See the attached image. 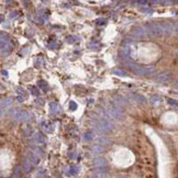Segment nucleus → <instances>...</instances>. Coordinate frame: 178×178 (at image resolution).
I'll list each match as a JSON object with an SVG mask.
<instances>
[{
  "mask_svg": "<svg viewBox=\"0 0 178 178\" xmlns=\"http://www.w3.org/2000/svg\"><path fill=\"white\" fill-rule=\"evenodd\" d=\"M129 98L132 100L133 102H138V103H145V102H146V99H145L142 95L130 94V95H129Z\"/></svg>",
  "mask_w": 178,
  "mask_h": 178,
  "instance_id": "11",
  "label": "nucleus"
},
{
  "mask_svg": "<svg viewBox=\"0 0 178 178\" xmlns=\"http://www.w3.org/2000/svg\"><path fill=\"white\" fill-rule=\"evenodd\" d=\"M131 70H132V72L138 76H144V67L140 66V65H138V66L134 67V68Z\"/></svg>",
  "mask_w": 178,
  "mask_h": 178,
  "instance_id": "18",
  "label": "nucleus"
},
{
  "mask_svg": "<svg viewBox=\"0 0 178 178\" xmlns=\"http://www.w3.org/2000/svg\"><path fill=\"white\" fill-rule=\"evenodd\" d=\"M31 92H32V94H33L34 96H39V95H40V90L35 87V86H33V87H31Z\"/></svg>",
  "mask_w": 178,
  "mask_h": 178,
  "instance_id": "32",
  "label": "nucleus"
},
{
  "mask_svg": "<svg viewBox=\"0 0 178 178\" xmlns=\"http://www.w3.org/2000/svg\"><path fill=\"white\" fill-rule=\"evenodd\" d=\"M42 127H43V129L46 131V132H52V129H51V128H53V127H50V125H47L45 122H43V123H42Z\"/></svg>",
  "mask_w": 178,
  "mask_h": 178,
  "instance_id": "33",
  "label": "nucleus"
},
{
  "mask_svg": "<svg viewBox=\"0 0 178 178\" xmlns=\"http://www.w3.org/2000/svg\"><path fill=\"white\" fill-rule=\"evenodd\" d=\"M31 168H32V164H31L28 160H24V163H23V172L24 173H29L31 170Z\"/></svg>",
  "mask_w": 178,
  "mask_h": 178,
  "instance_id": "22",
  "label": "nucleus"
},
{
  "mask_svg": "<svg viewBox=\"0 0 178 178\" xmlns=\"http://www.w3.org/2000/svg\"><path fill=\"white\" fill-rule=\"evenodd\" d=\"M88 178H107V169L97 168L88 175Z\"/></svg>",
  "mask_w": 178,
  "mask_h": 178,
  "instance_id": "5",
  "label": "nucleus"
},
{
  "mask_svg": "<svg viewBox=\"0 0 178 178\" xmlns=\"http://www.w3.org/2000/svg\"><path fill=\"white\" fill-rule=\"evenodd\" d=\"M48 46L51 48H55L56 47V43H55L54 41H50V42H48Z\"/></svg>",
  "mask_w": 178,
  "mask_h": 178,
  "instance_id": "40",
  "label": "nucleus"
},
{
  "mask_svg": "<svg viewBox=\"0 0 178 178\" xmlns=\"http://www.w3.org/2000/svg\"><path fill=\"white\" fill-rule=\"evenodd\" d=\"M163 30L164 35L165 34H173L177 31V24L175 22H158Z\"/></svg>",
  "mask_w": 178,
  "mask_h": 178,
  "instance_id": "4",
  "label": "nucleus"
},
{
  "mask_svg": "<svg viewBox=\"0 0 178 178\" xmlns=\"http://www.w3.org/2000/svg\"><path fill=\"white\" fill-rule=\"evenodd\" d=\"M94 128L100 134H108L113 130L115 125L111 122H109L107 119H99L94 123Z\"/></svg>",
  "mask_w": 178,
  "mask_h": 178,
  "instance_id": "2",
  "label": "nucleus"
},
{
  "mask_svg": "<svg viewBox=\"0 0 178 178\" xmlns=\"http://www.w3.org/2000/svg\"><path fill=\"white\" fill-rule=\"evenodd\" d=\"M27 160L30 162L32 165H37L39 164V157L36 156L34 153H28L27 154Z\"/></svg>",
  "mask_w": 178,
  "mask_h": 178,
  "instance_id": "14",
  "label": "nucleus"
},
{
  "mask_svg": "<svg viewBox=\"0 0 178 178\" xmlns=\"http://www.w3.org/2000/svg\"><path fill=\"white\" fill-rule=\"evenodd\" d=\"M91 151L94 152V153L99 154V153H102V152H105V147L100 146V145H94V146L91 147Z\"/></svg>",
  "mask_w": 178,
  "mask_h": 178,
  "instance_id": "23",
  "label": "nucleus"
},
{
  "mask_svg": "<svg viewBox=\"0 0 178 178\" xmlns=\"http://www.w3.org/2000/svg\"><path fill=\"white\" fill-rule=\"evenodd\" d=\"M34 141L36 143H39V144H44L45 143V136L43 135L42 133H35L34 134Z\"/></svg>",
  "mask_w": 178,
  "mask_h": 178,
  "instance_id": "16",
  "label": "nucleus"
},
{
  "mask_svg": "<svg viewBox=\"0 0 178 178\" xmlns=\"http://www.w3.org/2000/svg\"><path fill=\"white\" fill-rule=\"evenodd\" d=\"M12 101H13V98H7V99L2 100V101L0 102V107L5 109L6 107H9L12 103Z\"/></svg>",
  "mask_w": 178,
  "mask_h": 178,
  "instance_id": "20",
  "label": "nucleus"
},
{
  "mask_svg": "<svg viewBox=\"0 0 178 178\" xmlns=\"http://www.w3.org/2000/svg\"><path fill=\"white\" fill-rule=\"evenodd\" d=\"M84 140L85 141H91V140H94V134L91 132H88V133H85V135H84Z\"/></svg>",
  "mask_w": 178,
  "mask_h": 178,
  "instance_id": "29",
  "label": "nucleus"
},
{
  "mask_svg": "<svg viewBox=\"0 0 178 178\" xmlns=\"http://www.w3.org/2000/svg\"><path fill=\"white\" fill-rule=\"evenodd\" d=\"M2 20H3V17L2 15H0V22H2Z\"/></svg>",
  "mask_w": 178,
  "mask_h": 178,
  "instance_id": "43",
  "label": "nucleus"
},
{
  "mask_svg": "<svg viewBox=\"0 0 178 178\" xmlns=\"http://www.w3.org/2000/svg\"><path fill=\"white\" fill-rule=\"evenodd\" d=\"M89 47L91 48V50H95V51H98L100 48V43L97 42V41H94V42L90 43V45H89Z\"/></svg>",
  "mask_w": 178,
  "mask_h": 178,
  "instance_id": "26",
  "label": "nucleus"
},
{
  "mask_svg": "<svg viewBox=\"0 0 178 178\" xmlns=\"http://www.w3.org/2000/svg\"><path fill=\"white\" fill-rule=\"evenodd\" d=\"M155 73H156V68H155L154 66L144 67V76H146V77H151V76H154Z\"/></svg>",
  "mask_w": 178,
  "mask_h": 178,
  "instance_id": "15",
  "label": "nucleus"
},
{
  "mask_svg": "<svg viewBox=\"0 0 178 178\" xmlns=\"http://www.w3.org/2000/svg\"><path fill=\"white\" fill-rule=\"evenodd\" d=\"M131 33H132V35L135 36L136 39H145L147 36L143 27H134L131 30Z\"/></svg>",
  "mask_w": 178,
  "mask_h": 178,
  "instance_id": "6",
  "label": "nucleus"
},
{
  "mask_svg": "<svg viewBox=\"0 0 178 178\" xmlns=\"http://www.w3.org/2000/svg\"><path fill=\"white\" fill-rule=\"evenodd\" d=\"M113 102L115 103V105H118V106H127V105H129V101H128L124 97L122 96H119V95H115L113 96Z\"/></svg>",
  "mask_w": 178,
  "mask_h": 178,
  "instance_id": "10",
  "label": "nucleus"
},
{
  "mask_svg": "<svg viewBox=\"0 0 178 178\" xmlns=\"http://www.w3.org/2000/svg\"><path fill=\"white\" fill-rule=\"evenodd\" d=\"M95 22H96L97 25H105V24L107 23V19H105V18L97 19V20H96Z\"/></svg>",
  "mask_w": 178,
  "mask_h": 178,
  "instance_id": "30",
  "label": "nucleus"
},
{
  "mask_svg": "<svg viewBox=\"0 0 178 178\" xmlns=\"http://www.w3.org/2000/svg\"><path fill=\"white\" fill-rule=\"evenodd\" d=\"M17 91H18L19 95H20V96H19L20 98H22L23 100L25 99V98H27V96H28V95H27V91L23 90L22 88H18V89H17Z\"/></svg>",
  "mask_w": 178,
  "mask_h": 178,
  "instance_id": "28",
  "label": "nucleus"
},
{
  "mask_svg": "<svg viewBox=\"0 0 178 178\" xmlns=\"http://www.w3.org/2000/svg\"><path fill=\"white\" fill-rule=\"evenodd\" d=\"M22 175V168L20 166H17L15 168V172H13V176L12 178H20Z\"/></svg>",
  "mask_w": 178,
  "mask_h": 178,
  "instance_id": "21",
  "label": "nucleus"
},
{
  "mask_svg": "<svg viewBox=\"0 0 178 178\" xmlns=\"http://www.w3.org/2000/svg\"><path fill=\"white\" fill-rule=\"evenodd\" d=\"M1 90H3V87L1 86V85H0V91H1Z\"/></svg>",
  "mask_w": 178,
  "mask_h": 178,
  "instance_id": "44",
  "label": "nucleus"
},
{
  "mask_svg": "<svg viewBox=\"0 0 178 178\" xmlns=\"http://www.w3.org/2000/svg\"><path fill=\"white\" fill-rule=\"evenodd\" d=\"M70 110H76V109H77V105H76V102H74V101H70Z\"/></svg>",
  "mask_w": 178,
  "mask_h": 178,
  "instance_id": "37",
  "label": "nucleus"
},
{
  "mask_svg": "<svg viewBox=\"0 0 178 178\" xmlns=\"http://www.w3.org/2000/svg\"><path fill=\"white\" fill-rule=\"evenodd\" d=\"M50 110L52 111V113H56L58 111V106L55 102L50 103Z\"/></svg>",
  "mask_w": 178,
  "mask_h": 178,
  "instance_id": "27",
  "label": "nucleus"
},
{
  "mask_svg": "<svg viewBox=\"0 0 178 178\" xmlns=\"http://www.w3.org/2000/svg\"><path fill=\"white\" fill-rule=\"evenodd\" d=\"M76 40H77V37H76V36H68V37L66 39V41L68 43H74Z\"/></svg>",
  "mask_w": 178,
  "mask_h": 178,
  "instance_id": "35",
  "label": "nucleus"
},
{
  "mask_svg": "<svg viewBox=\"0 0 178 178\" xmlns=\"http://www.w3.org/2000/svg\"><path fill=\"white\" fill-rule=\"evenodd\" d=\"M167 101H168V103H169V105H170V106L177 107V101H176V100H173V99H167Z\"/></svg>",
  "mask_w": 178,
  "mask_h": 178,
  "instance_id": "38",
  "label": "nucleus"
},
{
  "mask_svg": "<svg viewBox=\"0 0 178 178\" xmlns=\"http://www.w3.org/2000/svg\"><path fill=\"white\" fill-rule=\"evenodd\" d=\"M92 164H94L96 167H98V168H105V167L108 166V162H107L105 158H102V157H99V158L94 160Z\"/></svg>",
  "mask_w": 178,
  "mask_h": 178,
  "instance_id": "12",
  "label": "nucleus"
},
{
  "mask_svg": "<svg viewBox=\"0 0 178 178\" xmlns=\"http://www.w3.org/2000/svg\"><path fill=\"white\" fill-rule=\"evenodd\" d=\"M3 113H5V109L0 107V118H1V117L3 115Z\"/></svg>",
  "mask_w": 178,
  "mask_h": 178,
  "instance_id": "41",
  "label": "nucleus"
},
{
  "mask_svg": "<svg viewBox=\"0 0 178 178\" xmlns=\"http://www.w3.org/2000/svg\"><path fill=\"white\" fill-rule=\"evenodd\" d=\"M108 112L109 115L113 117L117 120H123L124 119V111L122 110L120 106L115 105V102H110L108 106Z\"/></svg>",
  "mask_w": 178,
  "mask_h": 178,
  "instance_id": "3",
  "label": "nucleus"
},
{
  "mask_svg": "<svg viewBox=\"0 0 178 178\" xmlns=\"http://www.w3.org/2000/svg\"><path fill=\"white\" fill-rule=\"evenodd\" d=\"M30 119V115L27 111H18L15 112V115H13V120L17 122H21V121H29Z\"/></svg>",
  "mask_w": 178,
  "mask_h": 178,
  "instance_id": "9",
  "label": "nucleus"
},
{
  "mask_svg": "<svg viewBox=\"0 0 178 178\" xmlns=\"http://www.w3.org/2000/svg\"><path fill=\"white\" fill-rule=\"evenodd\" d=\"M0 41H5V42L10 41L9 35H8L7 33H0Z\"/></svg>",
  "mask_w": 178,
  "mask_h": 178,
  "instance_id": "31",
  "label": "nucleus"
},
{
  "mask_svg": "<svg viewBox=\"0 0 178 178\" xmlns=\"http://www.w3.org/2000/svg\"><path fill=\"white\" fill-rule=\"evenodd\" d=\"M119 55L122 58H129L131 56V48L130 46H125V47L121 48L119 51Z\"/></svg>",
  "mask_w": 178,
  "mask_h": 178,
  "instance_id": "13",
  "label": "nucleus"
},
{
  "mask_svg": "<svg viewBox=\"0 0 178 178\" xmlns=\"http://www.w3.org/2000/svg\"><path fill=\"white\" fill-rule=\"evenodd\" d=\"M77 172H78V168L73 167V168H70V170H68V174H70V175H74V174H76Z\"/></svg>",
  "mask_w": 178,
  "mask_h": 178,
  "instance_id": "36",
  "label": "nucleus"
},
{
  "mask_svg": "<svg viewBox=\"0 0 178 178\" xmlns=\"http://www.w3.org/2000/svg\"><path fill=\"white\" fill-rule=\"evenodd\" d=\"M12 48H13V44L10 41H8V42L0 41V52L2 54H9L12 51Z\"/></svg>",
  "mask_w": 178,
  "mask_h": 178,
  "instance_id": "7",
  "label": "nucleus"
},
{
  "mask_svg": "<svg viewBox=\"0 0 178 178\" xmlns=\"http://www.w3.org/2000/svg\"><path fill=\"white\" fill-rule=\"evenodd\" d=\"M172 73L166 72V73H160V75H157L156 80L157 83H160V84H165V83H168L170 79H172Z\"/></svg>",
  "mask_w": 178,
  "mask_h": 178,
  "instance_id": "8",
  "label": "nucleus"
},
{
  "mask_svg": "<svg viewBox=\"0 0 178 178\" xmlns=\"http://www.w3.org/2000/svg\"><path fill=\"white\" fill-rule=\"evenodd\" d=\"M112 73L117 76H121V77H125V76H128V73L124 70H122V68H120V67H115V68H113V70H112Z\"/></svg>",
  "mask_w": 178,
  "mask_h": 178,
  "instance_id": "17",
  "label": "nucleus"
},
{
  "mask_svg": "<svg viewBox=\"0 0 178 178\" xmlns=\"http://www.w3.org/2000/svg\"><path fill=\"white\" fill-rule=\"evenodd\" d=\"M19 13H20V12H18V11H15V12H11V13H10V18H11V19L17 18V17H18V15H19Z\"/></svg>",
  "mask_w": 178,
  "mask_h": 178,
  "instance_id": "39",
  "label": "nucleus"
},
{
  "mask_svg": "<svg viewBox=\"0 0 178 178\" xmlns=\"http://www.w3.org/2000/svg\"><path fill=\"white\" fill-rule=\"evenodd\" d=\"M136 3H139V5H146L147 2H146V1H138Z\"/></svg>",
  "mask_w": 178,
  "mask_h": 178,
  "instance_id": "42",
  "label": "nucleus"
},
{
  "mask_svg": "<svg viewBox=\"0 0 178 178\" xmlns=\"http://www.w3.org/2000/svg\"><path fill=\"white\" fill-rule=\"evenodd\" d=\"M162 101V99H160L158 96H153L150 99V102H151V105H158V103Z\"/></svg>",
  "mask_w": 178,
  "mask_h": 178,
  "instance_id": "24",
  "label": "nucleus"
},
{
  "mask_svg": "<svg viewBox=\"0 0 178 178\" xmlns=\"http://www.w3.org/2000/svg\"><path fill=\"white\" fill-rule=\"evenodd\" d=\"M143 29L146 32V35L151 36V37H160L164 35L163 30L158 22H146Z\"/></svg>",
  "mask_w": 178,
  "mask_h": 178,
  "instance_id": "1",
  "label": "nucleus"
},
{
  "mask_svg": "<svg viewBox=\"0 0 178 178\" xmlns=\"http://www.w3.org/2000/svg\"><path fill=\"white\" fill-rule=\"evenodd\" d=\"M97 142L99 143L100 144V146H108V145H110L111 144V141L110 140H108V139H106V138H99V139L97 140Z\"/></svg>",
  "mask_w": 178,
  "mask_h": 178,
  "instance_id": "19",
  "label": "nucleus"
},
{
  "mask_svg": "<svg viewBox=\"0 0 178 178\" xmlns=\"http://www.w3.org/2000/svg\"><path fill=\"white\" fill-rule=\"evenodd\" d=\"M141 11L143 12V13H148V15H152L153 13V9H151V8H143V9H141Z\"/></svg>",
  "mask_w": 178,
  "mask_h": 178,
  "instance_id": "34",
  "label": "nucleus"
},
{
  "mask_svg": "<svg viewBox=\"0 0 178 178\" xmlns=\"http://www.w3.org/2000/svg\"><path fill=\"white\" fill-rule=\"evenodd\" d=\"M39 86L41 87V89H42L43 91H47L48 90V85H47V83L44 82V80H40Z\"/></svg>",
  "mask_w": 178,
  "mask_h": 178,
  "instance_id": "25",
  "label": "nucleus"
}]
</instances>
